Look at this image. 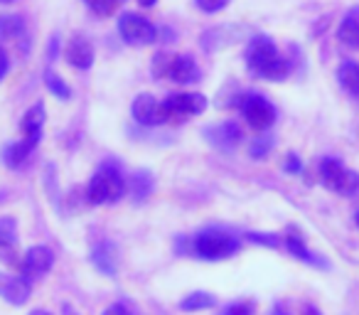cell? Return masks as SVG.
Masks as SVG:
<instances>
[{"label": "cell", "instance_id": "3957f363", "mask_svg": "<svg viewBox=\"0 0 359 315\" xmlns=\"http://www.w3.org/2000/svg\"><path fill=\"white\" fill-rule=\"evenodd\" d=\"M236 251H239V239L222 229H205L192 239V254L205 261H224Z\"/></svg>", "mask_w": 359, "mask_h": 315}, {"label": "cell", "instance_id": "b9f144b4", "mask_svg": "<svg viewBox=\"0 0 359 315\" xmlns=\"http://www.w3.org/2000/svg\"><path fill=\"white\" fill-rule=\"evenodd\" d=\"M0 3H13V0H0Z\"/></svg>", "mask_w": 359, "mask_h": 315}, {"label": "cell", "instance_id": "836d02e7", "mask_svg": "<svg viewBox=\"0 0 359 315\" xmlns=\"http://www.w3.org/2000/svg\"><path fill=\"white\" fill-rule=\"evenodd\" d=\"M8 69H11V60H8V52L0 47V81L6 79Z\"/></svg>", "mask_w": 359, "mask_h": 315}, {"label": "cell", "instance_id": "52a82bcc", "mask_svg": "<svg viewBox=\"0 0 359 315\" xmlns=\"http://www.w3.org/2000/svg\"><path fill=\"white\" fill-rule=\"evenodd\" d=\"M241 114H244V119L249 121L251 128L256 130H266L273 126L276 121V109L273 104H271L266 96L261 94H244L241 96Z\"/></svg>", "mask_w": 359, "mask_h": 315}, {"label": "cell", "instance_id": "74e56055", "mask_svg": "<svg viewBox=\"0 0 359 315\" xmlns=\"http://www.w3.org/2000/svg\"><path fill=\"white\" fill-rule=\"evenodd\" d=\"M135 3H138V6H143V8H153L158 0H135Z\"/></svg>", "mask_w": 359, "mask_h": 315}, {"label": "cell", "instance_id": "cb8c5ba5", "mask_svg": "<svg viewBox=\"0 0 359 315\" xmlns=\"http://www.w3.org/2000/svg\"><path fill=\"white\" fill-rule=\"evenodd\" d=\"M18 241V222L15 217H0V251L13 249Z\"/></svg>", "mask_w": 359, "mask_h": 315}, {"label": "cell", "instance_id": "7c38bea8", "mask_svg": "<svg viewBox=\"0 0 359 315\" xmlns=\"http://www.w3.org/2000/svg\"><path fill=\"white\" fill-rule=\"evenodd\" d=\"M30 281L25 276H11L0 271V298L11 305H25L30 300Z\"/></svg>", "mask_w": 359, "mask_h": 315}, {"label": "cell", "instance_id": "4316f807", "mask_svg": "<svg viewBox=\"0 0 359 315\" xmlns=\"http://www.w3.org/2000/svg\"><path fill=\"white\" fill-rule=\"evenodd\" d=\"M172 60L175 57L165 55V52H160V55L153 57V67H150V72H153L155 79H163V76L170 74V67H172Z\"/></svg>", "mask_w": 359, "mask_h": 315}, {"label": "cell", "instance_id": "d6a6232c", "mask_svg": "<svg viewBox=\"0 0 359 315\" xmlns=\"http://www.w3.org/2000/svg\"><path fill=\"white\" fill-rule=\"evenodd\" d=\"M104 315H135V313H130L128 305L114 303V305H109V308H106V313H104Z\"/></svg>", "mask_w": 359, "mask_h": 315}, {"label": "cell", "instance_id": "9a60e30c", "mask_svg": "<svg viewBox=\"0 0 359 315\" xmlns=\"http://www.w3.org/2000/svg\"><path fill=\"white\" fill-rule=\"evenodd\" d=\"M67 62H69L74 69H89L94 65V47L86 40L84 35H74L67 47Z\"/></svg>", "mask_w": 359, "mask_h": 315}, {"label": "cell", "instance_id": "e0dca14e", "mask_svg": "<svg viewBox=\"0 0 359 315\" xmlns=\"http://www.w3.org/2000/svg\"><path fill=\"white\" fill-rule=\"evenodd\" d=\"M337 40L342 42L344 47H352V50H359V6L349 8L344 13L342 22L337 27Z\"/></svg>", "mask_w": 359, "mask_h": 315}, {"label": "cell", "instance_id": "8fae6325", "mask_svg": "<svg viewBox=\"0 0 359 315\" xmlns=\"http://www.w3.org/2000/svg\"><path fill=\"white\" fill-rule=\"evenodd\" d=\"M52 266H55V254H52L50 246H32V249H27L25 259H22V276L27 281L40 279Z\"/></svg>", "mask_w": 359, "mask_h": 315}, {"label": "cell", "instance_id": "f546056e", "mask_svg": "<svg viewBox=\"0 0 359 315\" xmlns=\"http://www.w3.org/2000/svg\"><path fill=\"white\" fill-rule=\"evenodd\" d=\"M224 315H254V303L251 300H239V303H231L224 310Z\"/></svg>", "mask_w": 359, "mask_h": 315}, {"label": "cell", "instance_id": "d6986e66", "mask_svg": "<svg viewBox=\"0 0 359 315\" xmlns=\"http://www.w3.org/2000/svg\"><path fill=\"white\" fill-rule=\"evenodd\" d=\"M45 121H47V111L45 104H35L25 111L20 121V128L22 135H42V128H45Z\"/></svg>", "mask_w": 359, "mask_h": 315}, {"label": "cell", "instance_id": "44dd1931", "mask_svg": "<svg viewBox=\"0 0 359 315\" xmlns=\"http://www.w3.org/2000/svg\"><path fill=\"white\" fill-rule=\"evenodd\" d=\"M153 187H155L153 173H150V170H135L133 185H130V190H133V202H135V205H143V202L150 197V192H153Z\"/></svg>", "mask_w": 359, "mask_h": 315}, {"label": "cell", "instance_id": "4fadbf2b", "mask_svg": "<svg viewBox=\"0 0 359 315\" xmlns=\"http://www.w3.org/2000/svg\"><path fill=\"white\" fill-rule=\"evenodd\" d=\"M40 138H42V135H22L20 140L6 145V150H3V163H6L8 168H20L22 163L30 158L32 150L37 148Z\"/></svg>", "mask_w": 359, "mask_h": 315}, {"label": "cell", "instance_id": "7a4b0ae2", "mask_svg": "<svg viewBox=\"0 0 359 315\" xmlns=\"http://www.w3.org/2000/svg\"><path fill=\"white\" fill-rule=\"evenodd\" d=\"M126 195V177L118 166L104 163L94 173L89 182V202L91 205H116Z\"/></svg>", "mask_w": 359, "mask_h": 315}, {"label": "cell", "instance_id": "d4e9b609", "mask_svg": "<svg viewBox=\"0 0 359 315\" xmlns=\"http://www.w3.org/2000/svg\"><path fill=\"white\" fill-rule=\"evenodd\" d=\"M45 84H47V89H50V94H55L57 99H62V101L72 99V89L67 86V81L62 79L60 74H55L52 69L45 72Z\"/></svg>", "mask_w": 359, "mask_h": 315}, {"label": "cell", "instance_id": "60d3db41", "mask_svg": "<svg viewBox=\"0 0 359 315\" xmlns=\"http://www.w3.org/2000/svg\"><path fill=\"white\" fill-rule=\"evenodd\" d=\"M354 222H357V227H359V212H357V215H354Z\"/></svg>", "mask_w": 359, "mask_h": 315}, {"label": "cell", "instance_id": "1f68e13d", "mask_svg": "<svg viewBox=\"0 0 359 315\" xmlns=\"http://www.w3.org/2000/svg\"><path fill=\"white\" fill-rule=\"evenodd\" d=\"M283 170L285 173H303V163H300V158L295 153H290V155H285V163H283Z\"/></svg>", "mask_w": 359, "mask_h": 315}, {"label": "cell", "instance_id": "603a6c76", "mask_svg": "<svg viewBox=\"0 0 359 315\" xmlns=\"http://www.w3.org/2000/svg\"><path fill=\"white\" fill-rule=\"evenodd\" d=\"M25 32V22L18 15H0V37L3 40H18Z\"/></svg>", "mask_w": 359, "mask_h": 315}, {"label": "cell", "instance_id": "e575fe53", "mask_svg": "<svg viewBox=\"0 0 359 315\" xmlns=\"http://www.w3.org/2000/svg\"><path fill=\"white\" fill-rule=\"evenodd\" d=\"M60 52V37L52 35L50 37V47H47V62H55V55Z\"/></svg>", "mask_w": 359, "mask_h": 315}, {"label": "cell", "instance_id": "277c9868", "mask_svg": "<svg viewBox=\"0 0 359 315\" xmlns=\"http://www.w3.org/2000/svg\"><path fill=\"white\" fill-rule=\"evenodd\" d=\"M320 180L327 190L337 192V195H357L359 190V175L349 168H344L337 158H323L320 161Z\"/></svg>", "mask_w": 359, "mask_h": 315}, {"label": "cell", "instance_id": "ac0fdd59", "mask_svg": "<svg viewBox=\"0 0 359 315\" xmlns=\"http://www.w3.org/2000/svg\"><path fill=\"white\" fill-rule=\"evenodd\" d=\"M285 246H288V251L295 256V259L305 261V264H310V266H320V269H327V261L320 259L318 254H313V251H310L308 246H305L303 236H300L295 229L288 232V236H285Z\"/></svg>", "mask_w": 359, "mask_h": 315}, {"label": "cell", "instance_id": "5b68a950", "mask_svg": "<svg viewBox=\"0 0 359 315\" xmlns=\"http://www.w3.org/2000/svg\"><path fill=\"white\" fill-rule=\"evenodd\" d=\"M118 32L128 45L133 47H145L153 45L158 40V27L143 15H135V13H123L118 20Z\"/></svg>", "mask_w": 359, "mask_h": 315}, {"label": "cell", "instance_id": "2e32d148", "mask_svg": "<svg viewBox=\"0 0 359 315\" xmlns=\"http://www.w3.org/2000/svg\"><path fill=\"white\" fill-rule=\"evenodd\" d=\"M202 72L197 67V62L192 60L190 55H180L172 60V67H170L168 79L177 81V84H192V81H200Z\"/></svg>", "mask_w": 359, "mask_h": 315}, {"label": "cell", "instance_id": "30bf717a", "mask_svg": "<svg viewBox=\"0 0 359 315\" xmlns=\"http://www.w3.org/2000/svg\"><path fill=\"white\" fill-rule=\"evenodd\" d=\"M205 138L210 145L219 150H234L241 140V128L234 123V121H222V123H212L205 126Z\"/></svg>", "mask_w": 359, "mask_h": 315}, {"label": "cell", "instance_id": "484cf974", "mask_svg": "<svg viewBox=\"0 0 359 315\" xmlns=\"http://www.w3.org/2000/svg\"><path fill=\"white\" fill-rule=\"evenodd\" d=\"M276 145V138L273 135H259V138H254V143H251L249 153L251 158H256V161H261V158H266V155L273 150Z\"/></svg>", "mask_w": 359, "mask_h": 315}, {"label": "cell", "instance_id": "f35d334b", "mask_svg": "<svg viewBox=\"0 0 359 315\" xmlns=\"http://www.w3.org/2000/svg\"><path fill=\"white\" fill-rule=\"evenodd\" d=\"M30 315H52V313H50V310H32Z\"/></svg>", "mask_w": 359, "mask_h": 315}, {"label": "cell", "instance_id": "7402d4cb", "mask_svg": "<svg viewBox=\"0 0 359 315\" xmlns=\"http://www.w3.org/2000/svg\"><path fill=\"white\" fill-rule=\"evenodd\" d=\"M217 305V298L212 293H207V290H195V293L185 295V298L180 300V308L187 310V313H192V310H210Z\"/></svg>", "mask_w": 359, "mask_h": 315}, {"label": "cell", "instance_id": "4dcf8cb0", "mask_svg": "<svg viewBox=\"0 0 359 315\" xmlns=\"http://www.w3.org/2000/svg\"><path fill=\"white\" fill-rule=\"evenodd\" d=\"M249 239H251V241H256V244L271 246V249H276V246L280 244V239H278V236H276V234H259V232H256V234H254V232H251Z\"/></svg>", "mask_w": 359, "mask_h": 315}, {"label": "cell", "instance_id": "5bb4252c", "mask_svg": "<svg viewBox=\"0 0 359 315\" xmlns=\"http://www.w3.org/2000/svg\"><path fill=\"white\" fill-rule=\"evenodd\" d=\"M91 264L96 271H101L104 276L114 279L116 271H118V256H116V246L111 241H99V244L91 249Z\"/></svg>", "mask_w": 359, "mask_h": 315}, {"label": "cell", "instance_id": "ffe728a7", "mask_svg": "<svg viewBox=\"0 0 359 315\" xmlns=\"http://www.w3.org/2000/svg\"><path fill=\"white\" fill-rule=\"evenodd\" d=\"M337 79H339V84H342L344 91L359 96V65L357 62L344 60L337 69Z\"/></svg>", "mask_w": 359, "mask_h": 315}, {"label": "cell", "instance_id": "8992f818", "mask_svg": "<svg viewBox=\"0 0 359 315\" xmlns=\"http://www.w3.org/2000/svg\"><path fill=\"white\" fill-rule=\"evenodd\" d=\"M251 30L246 25H217L210 27V30L202 32L200 45L205 52H219L224 47H231L241 40H251Z\"/></svg>", "mask_w": 359, "mask_h": 315}, {"label": "cell", "instance_id": "ba28073f", "mask_svg": "<svg viewBox=\"0 0 359 315\" xmlns=\"http://www.w3.org/2000/svg\"><path fill=\"white\" fill-rule=\"evenodd\" d=\"M130 114H133L135 123L145 126V128H155V126H163L165 121H170L165 104L150 94L135 96L133 104H130Z\"/></svg>", "mask_w": 359, "mask_h": 315}, {"label": "cell", "instance_id": "8d00e7d4", "mask_svg": "<svg viewBox=\"0 0 359 315\" xmlns=\"http://www.w3.org/2000/svg\"><path fill=\"white\" fill-rule=\"evenodd\" d=\"M303 315H323V313H320V310L318 308H315V305H303Z\"/></svg>", "mask_w": 359, "mask_h": 315}, {"label": "cell", "instance_id": "d590c367", "mask_svg": "<svg viewBox=\"0 0 359 315\" xmlns=\"http://www.w3.org/2000/svg\"><path fill=\"white\" fill-rule=\"evenodd\" d=\"M271 315H290V313H288V308H285L283 303H276L273 310H271Z\"/></svg>", "mask_w": 359, "mask_h": 315}, {"label": "cell", "instance_id": "9c48e42d", "mask_svg": "<svg viewBox=\"0 0 359 315\" xmlns=\"http://www.w3.org/2000/svg\"><path fill=\"white\" fill-rule=\"evenodd\" d=\"M163 104L170 119H187V116H197L207 109V96L205 94H172V96H168Z\"/></svg>", "mask_w": 359, "mask_h": 315}, {"label": "cell", "instance_id": "6da1fadb", "mask_svg": "<svg viewBox=\"0 0 359 315\" xmlns=\"http://www.w3.org/2000/svg\"><path fill=\"white\" fill-rule=\"evenodd\" d=\"M246 67H249L251 74L261 76L266 81H283L290 72L288 60L278 55L273 40L266 35H254L246 45L244 52Z\"/></svg>", "mask_w": 359, "mask_h": 315}, {"label": "cell", "instance_id": "7bdbcfd3", "mask_svg": "<svg viewBox=\"0 0 359 315\" xmlns=\"http://www.w3.org/2000/svg\"><path fill=\"white\" fill-rule=\"evenodd\" d=\"M121 3H123V0H121Z\"/></svg>", "mask_w": 359, "mask_h": 315}, {"label": "cell", "instance_id": "83f0119b", "mask_svg": "<svg viewBox=\"0 0 359 315\" xmlns=\"http://www.w3.org/2000/svg\"><path fill=\"white\" fill-rule=\"evenodd\" d=\"M86 6L99 15H114L116 8L121 6V0H86Z\"/></svg>", "mask_w": 359, "mask_h": 315}, {"label": "cell", "instance_id": "ab89813d", "mask_svg": "<svg viewBox=\"0 0 359 315\" xmlns=\"http://www.w3.org/2000/svg\"><path fill=\"white\" fill-rule=\"evenodd\" d=\"M65 315H79V313H74V310H72L69 305H65Z\"/></svg>", "mask_w": 359, "mask_h": 315}, {"label": "cell", "instance_id": "f1b7e54d", "mask_svg": "<svg viewBox=\"0 0 359 315\" xmlns=\"http://www.w3.org/2000/svg\"><path fill=\"white\" fill-rule=\"evenodd\" d=\"M197 8H200L202 13H219L224 11L226 6H229L231 0H195Z\"/></svg>", "mask_w": 359, "mask_h": 315}]
</instances>
